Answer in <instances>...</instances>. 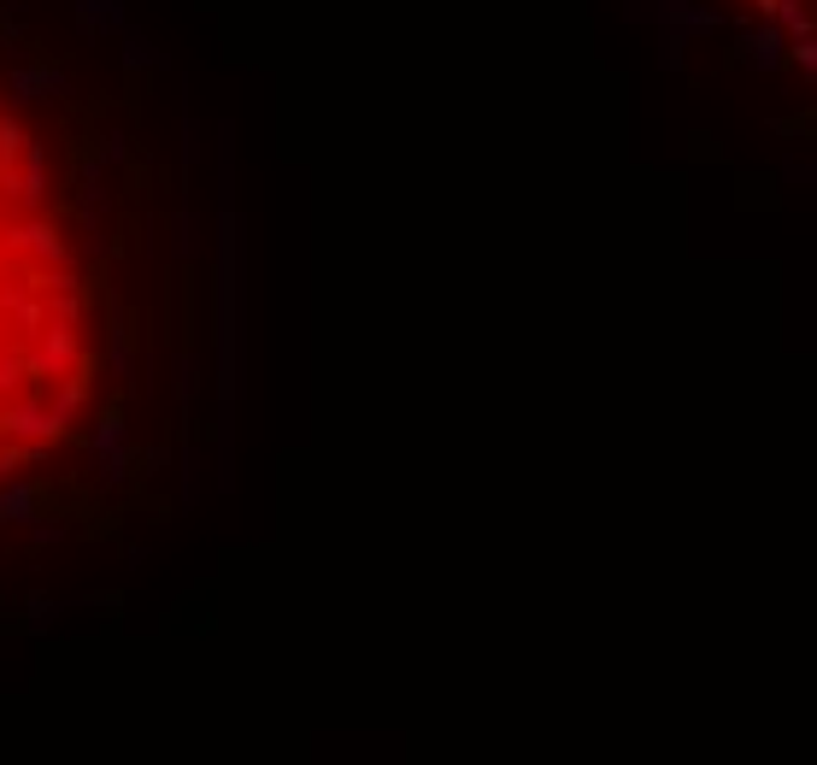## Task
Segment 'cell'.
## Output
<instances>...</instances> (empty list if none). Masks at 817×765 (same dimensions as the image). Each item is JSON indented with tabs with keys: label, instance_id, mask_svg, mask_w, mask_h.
<instances>
[{
	"label": "cell",
	"instance_id": "obj_1",
	"mask_svg": "<svg viewBox=\"0 0 817 765\" xmlns=\"http://www.w3.org/2000/svg\"><path fill=\"white\" fill-rule=\"evenodd\" d=\"M95 378L89 295L36 129L0 100V478L77 424Z\"/></svg>",
	"mask_w": 817,
	"mask_h": 765
}]
</instances>
